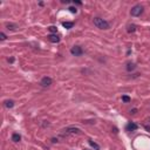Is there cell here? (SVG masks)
I'll return each mask as SVG.
<instances>
[{"label": "cell", "instance_id": "obj_8", "mask_svg": "<svg viewBox=\"0 0 150 150\" xmlns=\"http://www.w3.org/2000/svg\"><path fill=\"white\" fill-rule=\"evenodd\" d=\"M65 131H68V132H76V134H79L80 132V129L79 128H75V127H68V128H66Z\"/></svg>", "mask_w": 150, "mask_h": 150}, {"label": "cell", "instance_id": "obj_2", "mask_svg": "<svg viewBox=\"0 0 150 150\" xmlns=\"http://www.w3.org/2000/svg\"><path fill=\"white\" fill-rule=\"evenodd\" d=\"M142 13H143V6L142 5H135L130 11V14L132 17H140Z\"/></svg>", "mask_w": 150, "mask_h": 150}, {"label": "cell", "instance_id": "obj_21", "mask_svg": "<svg viewBox=\"0 0 150 150\" xmlns=\"http://www.w3.org/2000/svg\"><path fill=\"white\" fill-rule=\"evenodd\" d=\"M52 142H53V143H55V142H58V140H55V138H52Z\"/></svg>", "mask_w": 150, "mask_h": 150}, {"label": "cell", "instance_id": "obj_14", "mask_svg": "<svg viewBox=\"0 0 150 150\" xmlns=\"http://www.w3.org/2000/svg\"><path fill=\"white\" fill-rule=\"evenodd\" d=\"M136 31V25H129L128 26V32L129 33H134Z\"/></svg>", "mask_w": 150, "mask_h": 150}, {"label": "cell", "instance_id": "obj_11", "mask_svg": "<svg viewBox=\"0 0 150 150\" xmlns=\"http://www.w3.org/2000/svg\"><path fill=\"white\" fill-rule=\"evenodd\" d=\"M4 105H5V107L6 108H13L14 107V101H12V100H6L5 102H4Z\"/></svg>", "mask_w": 150, "mask_h": 150}, {"label": "cell", "instance_id": "obj_10", "mask_svg": "<svg viewBox=\"0 0 150 150\" xmlns=\"http://www.w3.org/2000/svg\"><path fill=\"white\" fill-rule=\"evenodd\" d=\"M6 28L8 31H15L17 28H18V25H15V24H12V22H9V24H6Z\"/></svg>", "mask_w": 150, "mask_h": 150}, {"label": "cell", "instance_id": "obj_20", "mask_svg": "<svg viewBox=\"0 0 150 150\" xmlns=\"http://www.w3.org/2000/svg\"><path fill=\"white\" fill-rule=\"evenodd\" d=\"M8 62H11V63H12V62H14V59H8Z\"/></svg>", "mask_w": 150, "mask_h": 150}, {"label": "cell", "instance_id": "obj_7", "mask_svg": "<svg viewBox=\"0 0 150 150\" xmlns=\"http://www.w3.org/2000/svg\"><path fill=\"white\" fill-rule=\"evenodd\" d=\"M135 68H136V66H135V63H132V62H128L127 66H125V69H127L128 72H132Z\"/></svg>", "mask_w": 150, "mask_h": 150}, {"label": "cell", "instance_id": "obj_3", "mask_svg": "<svg viewBox=\"0 0 150 150\" xmlns=\"http://www.w3.org/2000/svg\"><path fill=\"white\" fill-rule=\"evenodd\" d=\"M71 54L73 56H81L83 54V49L81 46H74L71 48Z\"/></svg>", "mask_w": 150, "mask_h": 150}, {"label": "cell", "instance_id": "obj_17", "mask_svg": "<svg viewBox=\"0 0 150 150\" xmlns=\"http://www.w3.org/2000/svg\"><path fill=\"white\" fill-rule=\"evenodd\" d=\"M68 9L72 12V13H74V14H76L78 13V8L76 7H73V6H71V7H68Z\"/></svg>", "mask_w": 150, "mask_h": 150}, {"label": "cell", "instance_id": "obj_4", "mask_svg": "<svg viewBox=\"0 0 150 150\" xmlns=\"http://www.w3.org/2000/svg\"><path fill=\"white\" fill-rule=\"evenodd\" d=\"M52 82L53 80L49 76H44L41 79V81H40V85H41V87H49L52 85Z\"/></svg>", "mask_w": 150, "mask_h": 150}, {"label": "cell", "instance_id": "obj_9", "mask_svg": "<svg viewBox=\"0 0 150 150\" xmlns=\"http://www.w3.org/2000/svg\"><path fill=\"white\" fill-rule=\"evenodd\" d=\"M88 143H89V145H90L91 148H94L95 150H100V145L96 142H94L93 140H88Z\"/></svg>", "mask_w": 150, "mask_h": 150}, {"label": "cell", "instance_id": "obj_12", "mask_svg": "<svg viewBox=\"0 0 150 150\" xmlns=\"http://www.w3.org/2000/svg\"><path fill=\"white\" fill-rule=\"evenodd\" d=\"M62 26L65 27V28H67V29H71V28H73V26H74V22L65 21V22H62Z\"/></svg>", "mask_w": 150, "mask_h": 150}, {"label": "cell", "instance_id": "obj_1", "mask_svg": "<svg viewBox=\"0 0 150 150\" xmlns=\"http://www.w3.org/2000/svg\"><path fill=\"white\" fill-rule=\"evenodd\" d=\"M93 24H94V26H96L97 28H100V29H108V28L110 27L108 21H106V20L102 19V18H98V17L93 19Z\"/></svg>", "mask_w": 150, "mask_h": 150}, {"label": "cell", "instance_id": "obj_16", "mask_svg": "<svg viewBox=\"0 0 150 150\" xmlns=\"http://www.w3.org/2000/svg\"><path fill=\"white\" fill-rule=\"evenodd\" d=\"M122 101L125 102V103H128V102H130V97L127 96V95H123V96H122Z\"/></svg>", "mask_w": 150, "mask_h": 150}, {"label": "cell", "instance_id": "obj_22", "mask_svg": "<svg viewBox=\"0 0 150 150\" xmlns=\"http://www.w3.org/2000/svg\"><path fill=\"white\" fill-rule=\"evenodd\" d=\"M85 150H87V149H85Z\"/></svg>", "mask_w": 150, "mask_h": 150}, {"label": "cell", "instance_id": "obj_5", "mask_svg": "<svg viewBox=\"0 0 150 150\" xmlns=\"http://www.w3.org/2000/svg\"><path fill=\"white\" fill-rule=\"evenodd\" d=\"M47 39L49 40L51 42H53V44H58L60 41V36L58 34H49V35L47 36Z\"/></svg>", "mask_w": 150, "mask_h": 150}, {"label": "cell", "instance_id": "obj_18", "mask_svg": "<svg viewBox=\"0 0 150 150\" xmlns=\"http://www.w3.org/2000/svg\"><path fill=\"white\" fill-rule=\"evenodd\" d=\"M0 40H1V41H4V40H6V35H5L4 33H0Z\"/></svg>", "mask_w": 150, "mask_h": 150}, {"label": "cell", "instance_id": "obj_19", "mask_svg": "<svg viewBox=\"0 0 150 150\" xmlns=\"http://www.w3.org/2000/svg\"><path fill=\"white\" fill-rule=\"evenodd\" d=\"M136 109H132V110H130V114H136Z\"/></svg>", "mask_w": 150, "mask_h": 150}, {"label": "cell", "instance_id": "obj_6", "mask_svg": "<svg viewBox=\"0 0 150 150\" xmlns=\"http://www.w3.org/2000/svg\"><path fill=\"white\" fill-rule=\"evenodd\" d=\"M137 128H138V125H137L136 123L129 122V123L127 124V127H125V130L127 131H135V130H137Z\"/></svg>", "mask_w": 150, "mask_h": 150}, {"label": "cell", "instance_id": "obj_13", "mask_svg": "<svg viewBox=\"0 0 150 150\" xmlns=\"http://www.w3.org/2000/svg\"><path fill=\"white\" fill-rule=\"evenodd\" d=\"M20 140H21V136H20L19 134L14 132L13 135H12V141H13V142H19Z\"/></svg>", "mask_w": 150, "mask_h": 150}, {"label": "cell", "instance_id": "obj_15", "mask_svg": "<svg viewBox=\"0 0 150 150\" xmlns=\"http://www.w3.org/2000/svg\"><path fill=\"white\" fill-rule=\"evenodd\" d=\"M48 29L52 32V34H56V32H58V28H56L55 26H51L49 28H48Z\"/></svg>", "mask_w": 150, "mask_h": 150}]
</instances>
